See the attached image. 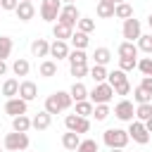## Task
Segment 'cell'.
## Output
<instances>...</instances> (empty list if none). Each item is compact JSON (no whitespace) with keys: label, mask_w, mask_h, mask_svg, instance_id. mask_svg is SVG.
I'll use <instances>...</instances> for the list:
<instances>
[{"label":"cell","mask_w":152,"mask_h":152,"mask_svg":"<svg viewBox=\"0 0 152 152\" xmlns=\"http://www.w3.org/2000/svg\"><path fill=\"white\" fill-rule=\"evenodd\" d=\"M128 140H131V135H128V131H124V128H107L104 133H102V142L112 150V147H119V150H124L126 145H128Z\"/></svg>","instance_id":"1"},{"label":"cell","mask_w":152,"mask_h":152,"mask_svg":"<svg viewBox=\"0 0 152 152\" xmlns=\"http://www.w3.org/2000/svg\"><path fill=\"white\" fill-rule=\"evenodd\" d=\"M114 97V88L107 83V81H102V83H95V88L93 90H88V100L93 102V104H109V100Z\"/></svg>","instance_id":"2"},{"label":"cell","mask_w":152,"mask_h":152,"mask_svg":"<svg viewBox=\"0 0 152 152\" xmlns=\"http://www.w3.org/2000/svg\"><path fill=\"white\" fill-rule=\"evenodd\" d=\"M28 147V135L26 133H19V131H12L5 135V150L7 152H24Z\"/></svg>","instance_id":"3"},{"label":"cell","mask_w":152,"mask_h":152,"mask_svg":"<svg viewBox=\"0 0 152 152\" xmlns=\"http://www.w3.org/2000/svg\"><path fill=\"white\" fill-rule=\"evenodd\" d=\"M64 126H66V131H74V133H88L90 131V119L88 116H78L76 112L74 114H66L64 116Z\"/></svg>","instance_id":"4"},{"label":"cell","mask_w":152,"mask_h":152,"mask_svg":"<svg viewBox=\"0 0 152 152\" xmlns=\"http://www.w3.org/2000/svg\"><path fill=\"white\" fill-rule=\"evenodd\" d=\"M128 135H131V140L138 142V145H147V142H150V131L145 128V121H140V119H133V121L128 124Z\"/></svg>","instance_id":"5"},{"label":"cell","mask_w":152,"mask_h":152,"mask_svg":"<svg viewBox=\"0 0 152 152\" xmlns=\"http://www.w3.org/2000/svg\"><path fill=\"white\" fill-rule=\"evenodd\" d=\"M62 7H64L62 0H40V17H43V21H52L55 24L59 12H62Z\"/></svg>","instance_id":"6"},{"label":"cell","mask_w":152,"mask_h":152,"mask_svg":"<svg viewBox=\"0 0 152 152\" xmlns=\"http://www.w3.org/2000/svg\"><path fill=\"white\" fill-rule=\"evenodd\" d=\"M121 36H124L126 40H133V43H135V40L142 36V24H140V19H135V17H131V19H124Z\"/></svg>","instance_id":"7"},{"label":"cell","mask_w":152,"mask_h":152,"mask_svg":"<svg viewBox=\"0 0 152 152\" xmlns=\"http://www.w3.org/2000/svg\"><path fill=\"white\" fill-rule=\"evenodd\" d=\"M78 19H81V12H78V7H76V5H64V7H62V12H59V17H57V21H59V24L71 26V28H76Z\"/></svg>","instance_id":"8"},{"label":"cell","mask_w":152,"mask_h":152,"mask_svg":"<svg viewBox=\"0 0 152 152\" xmlns=\"http://www.w3.org/2000/svg\"><path fill=\"white\" fill-rule=\"evenodd\" d=\"M114 116H116L119 121H128V124H131V121L135 119V107H133V102L126 100V97L119 100L116 107H114Z\"/></svg>","instance_id":"9"},{"label":"cell","mask_w":152,"mask_h":152,"mask_svg":"<svg viewBox=\"0 0 152 152\" xmlns=\"http://www.w3.org/2000/svg\"><path fill=\"white\" fill-rule=\"evenodd\" d=\"M26 112H28V102L21 100L19 95L17 97H10L5 102V114H10V116H19V114H26Z\"/></svg>","instance_id":"10"},{"label":"cell","mask_w":152,"mask_h":152,"mask_svg":"<svg viewBox=\"0 0 152 152\" xmlns=\"http://www.w3.org/2000/svg\"><path fill=\"white\" fill-rule=\"evenodd\" d=\"M69 52H71L69 40H57V38H55V40L50 43V57H55L57 62H59V59H66Z\"/></svg>","instance_id":"11"},{"label":"cell","mask_w":152,"mask_h":152,"mask_svg":"<svg viewBox=\"0 0 152 152\" xmlns=\"http://www.w3.org/2000/svg\"><path fill=\"white\" fill-rule=\"evenodd\" d=\"M14 14H17L19 21H31V19L36 17V7H33V2H28V0H19Z\"/></svg>","instance_id":"12"},{"label":"cell","mask_w":152,"mask_h":152,"mask_svg":"<svg viewBox=\"0 0 152 152\" xmlns=\"http://www.w3.org/2000/svg\"><path fill=\"white\" fill-rule=\"evenodd\" d=\"M19 97L26 100V102L36 100V97H38V86H36L33 81H21V83H19Z\"/></svg>","instance_id":"13"},{"label":"cell","mask_w":152,"mask_h":152,"mask_svg":"<svg viewBox=\"0 0 152 152\" xmlns=\"http://www.w3.org/2000/svg\"><path fill=\"white\" fill-rule=\"evenodd\" d=\"M50 124H52V114L50 112H38L33 119H31V128H36V131H48L50 128Z\"/></svg>","instance_id":"14"},{"label":"cell","mask_w":152,"mask_h":152,"mask_svg":"<svg viewBox=\"0 0 152 152\" xmlns=\"http://www.w3.org/2000/svg\"><path fill=\"white\" fill-rule=\"evenodd\" d=\"M69 43H71V48H76V50H86V48L90 45V33H83V31L76 28V31L71 33Z\"/></svg>","instance_id":"15"},{"label":"cell","mask_w":152,"mask_h":152,"mask_svg":"<svg viewBox=\"0 0 152 152\" xmlns=\"http://www.w3.org/2000/svg\"><path fill=\"white\" fill-rule=\"evenodd\" d=\"M31 55L33 57H50V43L45 38H36L31 43Z\"/></svg>","instance_id":"16"},{"label":"cell","mask_w":152,"mask_h":152,"mask_svg":"<svg viewBox=\"0 0 152 152\" xmlns=\"http://www.w3.org/2000/svg\"><path fill=\"white\" fill-rule=\"evenodd\" d=\"M78 145H81V135H78V133H74V131L62 133V147H64V150L76 152V147H78Z\"/></svg>","instance_id":"17"},{"label":"cell","mask_w":152,"mask_h":152,"mask_svg":"<svg viewBox=\"0 0 152 152\" xmlns=\"http://www.w3.org/2000/svg\"><path fill=\"white\" fill-rule=\"evenodd\" d=\"M114 7H116V2H112V0H100L97 7H95V12H97L100 19H112V17H114Z\"/></svg>","instance_id":"18"},{"label":"cell","mask_w":152,"mask_h":152,"mask_svg":"<svg viewBox=\"0 0 152 152\" xmlns=\"http://www.w3.org/2000/svg\"><path fill=\"white\" fill-rule=\"evenodd\" d=\"M116 52H119V57H138V43H133V40H124L119 48H116Z\"/></svg>","instance_id":"19"},{"label":"cell","mask_w":152,"mask_h":152,"mask_svg":"<svg viewBox=\"0 0 152 152\" xmlns=\"http://www.w3.org/2000/svg\"><path fill=\"white\" fill-rule=\"evenodd\" d=\"M38 71H40L43 78H52V76H57V59H43L40 66H38Z\"/></svg>","instance_id":"20"},{"label":"cell","mask_w":152,"mask_h":152,"mask_svg":"<svg viewBox=\"0 0 152 152\" xmlns=\"http://www.w3.org/2000/svg\"><path fill=\"white\" fill-rule=\"evenodd\" d=\"M12 71H14V76H28V71H31L28 59H26V57H17V59L12 62Z\"/></svg>","instance_id":"21"},{"label":"cell","mask_w":152,"mask_h":152,"mask_svg":"<svg viewBox=\"0 0 152 152\" xmlns=\"http://www.w3.org/2000/svg\"><path fill=\"white\" fill-rule=\"evenodd\" d=\"M107 83H109L112 88H119V86L128 83V76H126V71H121V69H114V71H109V76H107Z\"/></svg>","instance_id":"22"},{"label":"cell","mask_w":152,"mask_h":152,"mask_svg":"<svg viewBox=\"0 0 152 152\" xmlns=\"http://www.w3.org/2000/svg\"><path fill=\"white\" fill-rule=\"evenodd\" d=\"M31 128V119L26 114H19V116H12V131H19V133H28Z\"/></svg>","instance_id":"23"},{"label":"cell","mask_w":152,"mask_h":152,"mask_svg":"<svg viewBox=\"0 0 152 152\" xmlns=\"http://www.w3.org/2000/svg\"><path fill=\"white\" fill-rule=\"evenodd\" d=\"M71 33H74V28H71V26H64V24L55 21V26H52V36H55L57 40H69V38H71Z\"/></svg>","instance_id":"24"},{"label":"cell","mask_w":152,"mask_h":152,"mask_svg":"<svg viewBox=\"0 0 152 152\" xmlns=\"http://www.w3.org/2000/svg\"><path fill=\"white\" fill-rule=\"evenodd\" d=\"M69 93H71V97H74V102H81V100H88V88L81 83V81H74V86L69 88Z\"/></svg>","instance_id":"25"},{"label":"cell","mask_w":152,"mask_h":152,"mask_svg":"<svg viewBox=\"0 0 152 152\" xmlns=\"http://www.w3.org/2000/svg\"><path fill=\"white\" fill-rule=\"evenodd\" d=\"M114 17H116V19H131V17H133V5H131V2H116Z\"/></svg>","instance_id":"26"},{"label":"cell","mask_w":152,"mask_h":152,"mask_svg":"<svg viewBox=\"0 0 152 152\" xmlns=\"http://www.w3.org/2000/svg\"><path fill=\"white\" fill-rule=\"evenodd\" d=\"M93 59H95V64H102V66H107V64L112 62V52H109V48H95V52H93Z\"/></svg>","instance_id":"27"},{"label":"cell","mask_w":152,"mask_h":152,"mask_svg":"<svg viewBox=\"0 0 152 152\" xmlns=\"http://www.w3.org/2000/svg\"><path fill=\"white\" fill-rule=\"evenodd\" d=\"M95 83H102V81H107V76H109V71H107V66H102V64H93L90 66V74H88Z\"/></svg>","instance_id":"28"},{"label":"cell","mask_w":152,"mask_h":152,"mask_svg":"<svg viewBox=\"0 0 152 152\" xmlns=\"http://www.w3.org/2000/svg\"><path fill=\"white\" fill-rule=\"evenodd\" d=\"M2 95L10 100V97H17L19 95V81L17 78H7L5 83H2Z\"/></svg>","instance_id":"29"},{"label":"cell","mask_w":152,"mask_h":152,"mask_svg":"<svg viewBox=\"0 0 152 152\" xmlns=\"http://www.w3.org/2000/svg\"><path fill=\"white\" fill-rule=\"evenodd\" d=\"M45 112H50V114H59V112H64L62 109V104H59V100H57V95L52 93V95H48L45 97V107H43Z\"/></svg>","instance_id":"30"},{"label":"cell","mask_w":152,"mask_h":152,"mask_svg":"<svg viewBox=\"0 0 152 152\" xmlns=\"http://www.w3.org/2000/svg\"><path fill=\"white\" fill-rule=\"evenodd\" d=\"M66 59H69V66H71V64H88V55H86V50H76V48L69 52Z\"/></svg>","instance_id":"31"},{"label":"cell","mask_w":152,"mask_h":152,"mask_svg":"<svg viewBox=\"0 0 152 152\" xmlns=\"http://www.w3.org/2000/svg\"><path fill=\"white\" fill-rule=\"evenodd\" d=\"M138 50L140 52H145V55H152V33H142L138 40Z\"/></svg>","instance_id":"32"},{"label":"cell","mask_w":152,"mask_h":152,"mask_svg":"<svg viewBox=\"0 0 152 152\" xmlns=\"http://www.w3.org/2000/svg\"><path fill=\"white\" fill-rule=\"evenodd\" d=\"M12 48H14L12 38L10 36H0V59H7L12 55Z\"/></svg>","instance_id":"33"},{"label":"cell","mask_w":152,"mask_h":152,"mask_svg":"<svg viewBox=\"0 0 152 152\" xmlns=\"http://www.w3.org/2000/svg\"><path fill=\"white\" fill-rule=\"evenodd\" d=\"M93 109H95V104H93L90 100L76 102V114H78V116H93Z\"/></svg>","instance_id":"34"},{"label":"cell","mask_w":152,"mask_h":152,"mask_svg":"<svg viewBox=\"0 0 152 152\" xmlns=\"http://www.w3.org/2000/svg\"><path fill=\"white\" fill-rule=\"evenodd\" d=\"M119 69L126 71V74L138 69V57H119Z\"/></svg>","instance_id":"35"},{"label":"cell","mask_w":152,"mask_h":152,"mask_svg":"<svg viewBox=\"0 0 152 152\" xmlns=\"http://www.w3.org/2000/svg\"><path fill=\"white\" fill-rule=\"evenodd\" d=\"M69 71H71V76H74L76 81H81V78H86V76L90 74V66H88V64H71Z\"/></svg>","instance_id":"36"},{"label":"cell","mask_w":152,"mask_h":152,"mask_svg":"<svg viewBox=\"0 0 152 152\" xmlns=\"http://www.w3.org/2000/svg\"><path fill=\"white\" fill-rule=\"evenodd\" d=\"M133 100H135L138 104H145V102H152V95H150L145 88L135 86V88H133Z\"/></svg>","instance_id":"37"},{"label":"cell","mask_w":152,"mask_h":152,"mask_svg":"<svg viewBox=\"0 0 152 152\" xmlns=\"http://www.w3.org/2000/svg\"><path fill=\"white\" fill-rule=\"evenodd\" d=\"M150 116H152V102H145V104H138L135 107V119L147 121Z\"/></svg>","instance_id":"38"},{"label":"cell","mask_w":152,"mask_h":152,"mask_svg":"<svg viewBox=\"0 0 152 152\" xmlns=\"http://www.w3.org/2000/svg\"><path fill=\"white\" fill-rule=\"evenodd\" d=\"M76 28L83 31V33H93V31H95V19H90V17H81L78 24H76Z\"/></svg>","instance_id":"39"},{"label":"cell","mask_w":152,"mask_h":152,"mask_svg":"<svg viewBox=\"0 0 152 152\" xmlns=\"http://www.w3.org/2000/svg\"><path fill=\"white\" fill-rule=\"evenodd\" d=\"M55 95H57V100H59V104H62V109H64V112L74 104V97H71V93H69V90H57Z\"/></svg>","instance_id":"40"},{"label":"cell","mask_w":152,"mask_h":152,"mask_svg":"<svg viewBox=\"0 0 152 152\" xmlns=\"http://www.w3.org/2000/svg\"><path fill=\"white\" fill-rule=\"evenodd\" d=\"M109 114H112L109 104H95V109H93L95 121H107V116H109Z\"/></svg>","instance_id":"41"},{"label":"cell","mask_w":152,"mask_h":152,"mask_svg":"<svg viewBox=\"0 0 152 152\" xmlns=\"http://www.w3.org/2000/svg\"><path fill=\"white\" fill-rule=\"evenodd\" d=\"M97 150H100V145H97V140H93V138L81 140V145L76 147V152H97Z\"/></svg>","instance_id":"42"},{"label":"cell","mask_w":152,"mask_h":152,"mask_svg":"<svg viewBox=\"0 0 152 152\" xmlns=\"http://www.w3.org/2000/svg\"><path fill=\"white\" fill-rule=\"evenodd\" d=\"M138 71L142 76H152V57H140L138 59Z\"/></svg>","instance_id":"43"},{"label":"cell","mask_w":152,"mask_h":152,"mask_svg":"<svg viewBox=\"0 0 152 152\" xmlns=\"http://www.w3.org/2000/svg\"><path fill=\"white\" fill-rule=\"evenodd\" d=\"M17 5H19V0H0V10H5V12H14Z\"/></svg>","instance_id":"44"},{"label":"cell","mask_w":152,"mask_h":152,"mask_svg":"<svg viewBox=\"0 0 152 152\" xmlns=\"http://www.w3.org/2000/svg\"><path fill=\"white\" fill-rule=\"evenodd\" d=\"M131 93V83H124V86H119V88H114V95H128Z\"/></svg>","instance_id":"45"},{"label":"cell","mask_w":152,"mask_h":152,"mask_svg":"<svg viewBox=\"0 0 152 152\" xmlns=\"http://www.w3.org/2000/svg\"><path fill=\"white\" fill-rule=\"evenodd\" d=\"M140 88H145V90L152 95V76H142V81H140Z\"/></svg>","instance_id":"46"},{"label":"cell","mask_w":152,"mask_h":152,"mask_svg":"<svg viewBox=\"0 0 152 152\" xmlns=\"http://www.w3.org/2000/svg\"><path fill=\"white\" fill-rule=\"evenodd\" d=\"M7 74V64H5V59H0V76H5Z\"/></svg>","instance_id":"47"},{"label":"cell","mask_w":152,"mask_h":152,"mask_svg":"<svg viewBox=\"0 0 152 152\" xmlns=\"http://www.w3.org/2000/svg\"><path fill=\"white\" fill-rule=\"evenodd\" d=\"M145 128H147V131H150V133H152V116H150V119H147V121H145Z\"/></svg>","instance_id":"48"},{"label":"cell","mask_w":152,"mask_h":152,"mask_svg":"<svg viewBox=\"0 0 152 152\" xmlns=\"http://www.w3.org/2000/svg\"><path fill=\"white\" fill-rule=\"evenodd\" d=\"M147 26H150V33H152V14H147Z\"/></svg>","instance_id":"49"},{"label":"cell","mask_w":152,"mask_h":152,"mask_svg":"<svg viewBox=\"0 0 152 152\" xmlns=\"http://www.w3.org/2000/svg\"><path fill=\"white\" fill-rule=\"evenodd\" d=\"M64 5H76V0H62Z\"/></svg>","instance_id":"50"},{"label":"cell","mask_w":152,"mask_h":152,"mask_svg":"<svg viewBox=\"0 0 152 152\" xmlns=\"http://www.w3.org/2000/svg\"><path fill=\"white\" fill-rule=\"evenodd\" d=\"M109 152H124V150H119V147H112V150H109Z\"/></svg>","instance_id":"51"},{"label":"cell","mask_w":152,"mask_h":152,"mask_svg":"<svg viewBox=\"0 0 152 152\" xmlns=\"http://www.w3.org/2000/svg\"><path fill=\"white\" fill-rule=\"evenodd\" d=\"M114 2H128V0H114Z\"/></svg>","instance_id":"52"},{"label":"cell","mask_w":152,"mask_h":152,"mask_svg":"<svg viewBox=\"0 0 152 152\" xmlns=\"http://www.w3.org/2000/svg\"><path fill=\"white\" fill-rule=\"evenodd\" d=\"M28 2H33V0H28Z\"/></svg>","instance_id":"53"},{"label":"cell","mask_w":152,"mask_h":152,"mask_svg":"<svg viewBox=\"0 0 152 152\" xmlns=\"http://www.w3.org/2000/svg\"><path fill=\"white\" fill-rule=\"evenodd\" d=\"M112 2H114V0H112Z\"/></svg>","instance_id":"54"},{"label":"cell","mask_w":152,"mask_h":152,"mask_svg":"<svg viewBox=\"0 0 152 152\" xmlns=\"http://www.w3.org/2000/svg\"><path fill=\"white\" fill-rule=\"evenodd\" d=\"M0 152H2V150H0Z\"/></svg>","instance_id":"55"}]
</instances>
